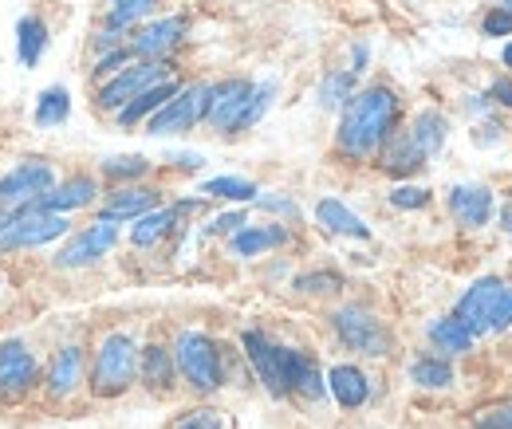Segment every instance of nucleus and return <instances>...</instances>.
<instances>
[{
    "label": "nucleus",
    "mask_w": 512,
    "mask_h": 429,
    "mask_svg": "<svg viewBox=\"0 0 512 429\" xmlns=\"http://www.w3.org/2000/svg\"><path fill=\"white\" fill-rule=\"evenodd\" d=\"M398 126V95L390 87H367L355 91L343 103V119H339V134H335V150L351 162H371L379 158L386 138Z\"/></svg>",
    "instance_id": "1"
},
{
    "label": "nucleus",
    "mask_w": 512,
    "mask_h": 429,
    "mask_svg": "<svg viewBox=\"0 0 512 429\" xmlns=\"http://www.w3.org/2000/svg\"><path fill=\"white\" fill-rule=\"evenodd\" d=\"M134 374H138V347H134V339L123 335V331L107 335V339L99 343V351H95L91 394H95V398H119L123 390H130Z\"/></svg>",
    "instance_id": "2"
},
{
    "label": "nucleus",
    "mask_w": 512,
    "mask_h": 429,
    "mask_svg": "<svg viewBox=\"0 0 512 429\" xmlns=\"http://www.w3.org/2000/svg\"><path fill=\"white\" fill-rule=\"evenodd\" d=\"M174 367L182 370V378L190 382L197 394H213L225 378L221 370V351L209 335L201 331H182L178 343H174Z\"/></svg>",
    "instance_id": "3"
},
{
    "label": "nucleus",
    "mask_w": 512,
    "mask_h": 429,
    "mask_svg": "<svg viewBox=\"0 0 512 429\" xmlns=\"http://www.w3.org/2000/svg\"><path fill=\"white\" fill-rule=\"evenodd\" d=\"M67 217L64 213H48L40 205H28L12 217H0V252H16V248H40L56 237H64Z\"/></svg>",
    "instance_id": "4"
},
{
    "label": "nucleus",
    "mask_w": 512,
    "mask_h": 429,
    "mask_svg": "<svg viewBox=\"0 0 512 429\" xmlns=\"http://www.w3.org/2000/svg\"><path fill=\"white\" fill-rule=\"evenodd\" d=\"M331 327H335V335L343 339V347H351V351H359V355H371V359H383L390 355V331L383 327V319L375 315V311H367V307L351 304V307H339L335 315H331Z\"/></svg>",
    "instance_id": "5"
},
{
    "label": "nucleus",
    "mask_w": 512,
    "mask_h": 429,
    "mask_svg": "<svg viewBox=\"0 0 512 429\" xmlns=\"http://www.w3.org/2000/svg\"><path fill=\"white\" fill-rule=\"evenodd\" d=\"M52 185H56V170L48 162H40V158L20 162L16 170H8L0 178V217H12L20 209L36 205Z\"/></svg>",
    "instance_id": "6"
},
{
    "label": "nucleus",
    "mask_w": 512,
    "mask_h": 429,
    "mask_svg": "<svg viewBox=\"0 0 512 429\" xmlns=\"http://www.w3.org/2000/svg\"><path fill=\"white\" fill-rule=\"evenodd\" d=\"M162 79H170V67L166 60H138L123 67V71H115L103 87H99V107L103 111H123L130 99H138L146 87H154V83H162Z\"/></svg>",
    "instance_id": "7"
},
{
    "label": "nucleus",
    "mask_w": 512,
    "mask_h": 429,
    "mask_svg": "<svg viewBox=\"0 0 512 429\" xmlns=\"http://www.w3.org/2000/svg\"><path fill=\"white\" fill-rule=\"evenodd\" d=\"M205 95L209 87L205 83H190V87H178L174 99H166L150 119H146V130L150 134H186L193 126L205 119Z\"/></svg>",
    "instance_id": "8"
},
{
    "label": "nucleus",
    "mask_w": 512,
    "mask_h": 429,
    "mask_svg": "<svg viewBox=\"0 0 512 429\" xmlns=\"http://www.w3.org/2000/svg\"><path fill=\"white\" fill-rule=\"evenodd\" d=\"M241 347H245L256 378L264 382V390H268L272 398L292 394V390H288V347L272 343V339L260 335V331H245V335H241Z\"/></svg>",
    "instance_id": "9"
},
{
    "label": "nucleus",
    "mask_w": 512,
    "mask_h": 429,
    "mask_svg": "<svg viewBox=\"0 0 512 429\" xmlns=\"http://www.w3.org/2000/svg\"><path fill=\"white\" fill-rule=\"evenodd\" d=\"M36 378H40L36 355L20 339L0 343V402H20L36 386Z\"/></svg>",
    "instance_id": "10"
},
{
    "label": "nucleus",
    "mask_w": 512,
    "mask_h": 429,
    "mask_svg": "<svg viewBox=\"0 0 512 429\" xmlns=\"http://www.w3.org/2000/svg\"><path fill=\"white\" fill-rule=\"evenodd\" d=\"M186 32H190V24H186V16H162V20H150V24H142L134 36H130V56H138V60H166L182 40H186Z\"/></svg>",
    "instance_id": "11"
},
{
    "label": "nucleus",
    "mask_w": 512,
    "mask_h": 429,
    "mask_svg": "<svg viewBox=\"0 0 512 429\" xmlns=\"http://www.w3.org/2000/svg\"><path fill=\"white\" fill-rule=\"evenodd\" d=\"M509 284L505 280H497V276H485V280H477L461 300L453 307V319L477 339V335H489V315H493V307L501 300V292H505Z\"/></svg>",
    "instance_id": "12"
},
{
    "label": "nucleus",
    "mask_w": 512,
    "mask_h": 429,
    "mask_svg": "<svg viewBox=\"0 0 512 429\" xmlns=\"http://www.w3.org/2000/svg\"><path fill=\"white\" fill-rule=\"evenodd\" d=\"M119 241V229H115V221H95V225H87L79 237H71L64 248H60V256H56V268H87V264H95V260H103L111 248Z\"/></svg>",
    "instance_id": "13"
},
{
    "label": "nucleus",
    "mask_w": 512,
    "mask_h": 429,
    "mask_svg": "<svg viewBox=\"0 0 512 429\" xmlns=\"http://www.w3.org/2000/svg\"><path fill=\"white\" fill-rule=\"evenodd\" d=\"M249 91H253L249 79H221V83H213L209 95H205V123H213L217 130L233 134V123H237Z\"/></svg>",
    "instance_id": "14"
},
{
    "label": "nucleus",
    "mask_w": 512,
    "mask_h": 429,
    "mask_svg": "<svg viewBox=\"0 0 512 429\" xmlns=\"http://www.w3.org/2000/svg\"><path fill=\"white\" fill-rule=\"evenodd\" d=\"M497 197L489 185H453L449 189V213L461 229H485L493 221Z\"/></svg>",
    "instance_id": "15"
},
{
    "label": "nucleus",
    "mask_w": 512,
    "mask_h": 429,
    "mask_svg": "<svg viewBox=\"0 0 512 429\" xmlns=\"http://www.w3.org/2000/svg\"><path fill=\"white\" fill-rule=\"evenodd\" d=\"M162 193L150 185H123L103 201V221H138L142 213L158 209Z\"/></svg>",
    "instance_id": "16"
},
{
    "label": "nucleus",
    "mask_w": 512,
    "mask_h": 429,
    "mask_svg": "<svg viewBox=\"0 0 512 429\" xmlns=\"http://www.w3.org/2000/svg\"><path fill=\"white\" fill-rule=\"evenodd\" d=\"M327 390H331V398L343 406V410H359L367 398H371V382H367V374L359 367H351V363H339V367L327 370Z\"/></svg>",
    "instance_id": "17"
},
{
    "label": "nucleus",
    "mask_w": 512,
    "mask_h": 429,
    "mask_svg": "<svg viewBox=\"0 0 512 429\" xmlns=\"http://www.w3.org/2000/svg\"><path fill=\"white\" fill-rule=\"evenodd\" d=\"M95 197H99V182L87 178V174H79V178H71V182H64V185H52L36 205L48 209V213H71V209L91 205Z\"/></svg>",
    "instance_id": "18"
},
{
    "label": "nucleus",
    "mask_w": 512,
    "mask_h": 429,
    "mask_svg": "<svg viewBox=\"0 0 512 429\" xmlns=\"http://www.w3.org/2000/svg\"><path fill=\"white\" fill-rule=\"evenodd\" d=\"M83 382V351L79 347H60L56 359H52V370H48V394L56 402L71 398Z\"/></svg>",
    "instance_id": "19"
},
{
    "label": "nucleus",
    "mask_w": 512,
    "mask_h": 429,
    "mask_svg": "<svg viewBox=\"0 0 512 429\" xmlns=\"http://www.w3.org/2000/svg\"><path fill=\"white\" fill-rule=\"evenodd\" d=\"M316 221H320L327 233H335V237H355V241H367L371 237V229H367V221L359 217V213H351L343 201H335V197H323L320 205H316Z\"/></svg>",
    "instance_id": "20"
},
{
    "label": "nucleus",
    "mask_w": 512,
    "mask_h": 429,
    "mask_svg": "<svg viewBox=\"0 0 512 429\" xmlns=\"http://www.w3.org/2000/svg\"><path fill=\"white\" fill-rule=\"evenodd\" d=\"M288 390H292V394H304V398H312V402L327 394V382H323L316 359L304 355V351H296V347H288Z\"/></svg>",
    "instance_id": "21"
},
{
    "label": "nucleus",
    "mask_w": 512,
    "mask_h": 429,
    "mask_svg": "<svg viewBox=\"0 0 512 429\" xmlns=\"http://www.w3.org/2000/svg\"><path fill=\"white\" fill-rule=\"evenodd\" d=\"M379 154H383V170L398 174V178H406V174H414V170H422V166H426V158H422V150L414 146L410 130H398V134H390V138H386V146L379 150Z\"/></svg>",
    "instance_id": "22"
},
{
    "label": "nucleus",
    "mask_w": 512,
    "mask_h": 429,
    "mask_svg": "<svg viewBox=\"0 0 512 429\" xmlns=\"http://www.w3.org/2000/svg\"><path fill=\"white\" fill-rule=\"evenodd\" d=\"M284 241H288V229H280V225H245L229 237V248H233V256H260L268 248H280Z\"/></svg>",
    "instance_id": "23"
},
{
    "label": "nucleus",
    "mask_w": 512,
    "mask_h": 429,
    "mask_svg": "<svg viewBox=\"0 0 512 429\" xmlns=\"http://www.w3.org/2000/svg\"><path fill=\"white\" fill-rule=\"evenodd\" d=\"M178 95V83L174 79H162V83H154V87H146L138 99H130L127 107L119 111V123L123 126H138L142 119H150L166 99H174Z\"/></svg>",
    "instance_id": "24"
},
{
    "label": "nucleus",
    "mask_w": 512,
    "mask_h": 429,
    "mask_svg": "<svg viewBox=\"0 0 512 429\" xmlns=\"http://www.w3.org/2000/svg\"><path fill=\"white\" fill-rule=\"evenodd\" d=\"M44 52H48V24L40 16H20V24H16V56H20V63L36 67Z\"/></svg>",
    "instance_id": "25"
},
{
    "label": "nucleus",
    "mask_w": 512,
    "mask_h": 429,
    "mask_svg": "<svg viewBox=\"0 0 512 429\" xmlns=\"http://www.w3.org/2000/svg\"><path fill=\"white\" fill-rule=\"evenodd\" d=\"M178 213H182V209H150V213H142L138 225L130 229V241L138 248H154L158 241L170 237V229L178 225Z\"/></svg>",
    "instance_id": "26"
},
{
    "label": "nucleus",
    "mask_w": 512,
    "mask_h": 429,
    "mask_svg": "<svg viewBox=\"0 0 512 429\" xmlns=\"http://www.w3.org/2000/svg\"><path fill=\"white\" fill-rule=\"evenodd\" d=\"M138 367H142V382L150 390H170L174 386V351L150 343L146 351H138Z\"/></svg>",
    "instance_id": "27"
},
{
    "label": "nucleus",
    "mask_w": 512,
    "mask_h": 429,
    "mask_svg": "<svg viewBox=\"0 0 512 429\" xmlns=\"http://www.w3.org/2000/svg\"><path fill=\"white\" fill-rule=\"evenodd\" d=\"M446 134H449V123L438 111H418L414 123H410V138L422 150V158H434L446 146Z\"/></svg>",
    "instance_id": "28"
},
{
    "label": "nucleus",
    "mask_w": 512,
    "mask_h": 429,
    "mask_svg": "<svg viewBox=\"0 0 512 429\" xmlns=\"http://www.w3.org/2000/svg\"><path fill=\"white\" fill-rule=\"evenodd\" d=\"M430 343H434L442 355H469V351H473V335H469L453 315L430 323Z\"/></svg>",
    "instance_id": "29"
},
{
    "label": "nucleus",
    "mask_w": 512,
    "mask_h": 429,
    "mask_svg": "<svg viewBox=\"0 0 512 429\" xmlns=\"http://www.w3.org/2000/svg\"><path fill=\"white\" fill-rule=\"evenodd\" d=\"M410 378H414L418 386H426V390H446L449 382H453V367H449V359H438V355H422V359H414V367H410Z\"/></svg>",
    "instance_id": "30"
},
{
    "label": "nucleus",
    "mask_w": 512,
    "mask_h": 429,
    "mask_svg": "<svg viewBox=\"0 0 512 429\" xmlns=\"http://www.w3.org/2000/svg\"><path fill=\"white\" fill-rule=\"evenodd\" d=\"M272 95H276V83H272V79H268V83H253V91H249V99H245V107H241V115H237V123H233V134L260 123L264 111L272 107Z\"/></svg>",
    "instance_id": "31"
},
{
    "label": "nucleus",
    "mask_w": 512,
    "mask_h": 429,
    "mask_svg": "<svg viewBox=\"0 0 512 429\" xmlns=\"http://www.w3.org/2000/svg\"><path fill=\"white\" fill-rule=\"evenodd\" d=\"M67 115H71V95H67V87H48V91L40 95V103H36V126H60V123H67Z\"/></svg>",
    "instance_id": "32"
},
{
    "label": "nucleus",
    "mask_w": 512,
    "mask_h": 429,
    "mask_svg": "<svg viewBox=\"0 0 512 429\" xmlns=\"http://www.w3.org/2000/svg\"><path fill=\"white\" fill-rule=\"evenodd\" d=\"M355 95V71H331L320 87V107H343Z\"/></svg>",
    "instance_id": "33"
},
{
    "label": "nucleus",
    "mask_w": 512,
    "mask_h": 429,
    "mask_svg": "<svg viewBox=\"0 0 512 429\" xmlns=\"http://www.w3.org/2000/svg\"><path fill=\"white\" fill-rule=\"evenodd\" d=\"M201 193L205 197H225V201H256L260 189L253 182H245V178H209L201 185Z\"/></svg>",
    "instance_id": "34"
},
{
    "label": "nucleus",
    "mask_w": 512,
    "mask_h": 429,
    "mask_svg": "<svg viewBox=\"0 0 512 429\" xmlns=\"http://www.w3.org/2000/svg\"><path fill=\"white\" fill-rule=\"evenodd\" d=\"M103 174L111 182H134V178H146L150 174V162L142 154H123V158H107L103 162Z\"/></svg>",
    "instance_id": "35"
},
{
    "label": "nucleus",
    "mask_w": 512,
    "mask_h": 429,
    "mask_svg": "<svg viewBox=\"0 0 512 429\" xmlns=\"http://www.w3.org/2000/svg\"><path fill=\"white\" fill-rule=\"evenodd\" d=\"M390 205L394 209H426L430 205V189H422V185H398L390 193Z\"/></svg>",
    "instance_id": "36"
},
{
    "label": "nucleus",
    "mask_w": 512,
    "mask_h": 429,
    "mask_svg": "<svg viewBox=\"0 0 512 429\" xmlns=\"http://www.w3.org/2000/svg\"><path fill=\"white\" fill-rule=\"evenodd\" d=\"M473 426L477 429H512V402L493 406V410H481V414L473 418Z\"/></svg>",
    "instance_id": "37"
},
{
    "label": "nucleus",
    "mask_w": 512,
    "mask_h": 429,
    "mask_svg": "<svg viewBox=\"0 0 512 429\" xmlns=\"http://www.w3.org/2000/svg\"><path fill=\"white\" fill-rule=\"evenodd\" d=\"M174 429H225V422L217 410H190L186 418L174 422Z\"/></svg>",
    "instance_id": "38"
},
{
    "label": "nucleus",
    "mask_w": 512,
    "mask_h": 429,
    "mask_svg": "<svg viewBox=\"0 0 512 429\" xmlns=\"http://www.w3.org/2000/svg\"><path fill=\"white\" fill-rule=\"evenodd\" d=\"M481 32L485 36H493V40H501V36H512V12H505L501 4L481 20Z\"/></svg>",
    "instance_id": "39"
},
{
    "label": "nucleus",
    "mask_w": 512,
    "mask_h": 429,
    "mask_svg": "<svg viewBox=\"0 0 512 429\" xmlns=\"http://www.w3.org/2000/svg\"><path fill=\"white\" fill-rule=\"evenodd\" d=\"M509 327H512V288H505L497 307H493V315H489V331H509Z\"/></svg>",
    "instance_id": "40"
},
{
    "label": "nucleus",
    "mask_w": 512,
    "mask_h": 429,
    "mask_svg": "<svg viewBox=\"0 0 512 429\" xmlns=\"http://www.w3.org/2000/svg\"><path fill=\"white\" fill-rule=\"evenodd\" d=\"M339 284H343V280H339L335 272H320V276H300V280H296V288H300V292H335Z\"/></svg>",
    "instance_id": "41"
},
{
    "label": "nucleus",
    "mask_w": 512,
    "mask_h": 429,
    "mask_svg": "<svg viewBox=\"0 0 512 429\" xmlns=\"http://www.w3.org/2000/svg\"><path fill=\"white\" fill-rule=\"evenodd\" d=\"M130 60H134V56H130V48L123 44V48H115L111 56H103V60H99L95 75H115V71H123V67H127Z\"/></svg>",
    "instance_id": "42"
},
{
    "label": "nucleus",
    "mask_w": 512,
    "mask_h": 429,
    "mask_svg": "<svg viewBox=\"0 0 512 429\" xmlns=\"http://www.w3.org/2000/svg\"><path fill=\"white\" fill-rule=\"evenodd\" d=\"M245 225H249V221H245V213H225V217H217V221L209 225V233H229V237H233V233H237V229H245Z\"/></svg>",
    "instance_id": "43"
},
{
    "label": "nucleus",
    "mask_w": 512,
    "mask_h": 429,
    "mask_svg": "<svg viewBox=\"0 0 512 429\" xmlns=\"http://www.w3.org/2000/svg\"><path fill=\"white\" fill-rule=\"evenodd\" d=\"M489 103H493V107H509L512 111V83L509 79H497V83L489 87Z\"/></svg>",
    "instance_id": "44"
},
{
    "label": "nucleus",
    "mask_w": 512,
    "mask_h": 429,
    "mask_svg": "<svg viewBox=\"0 0 512 429\" xmlns=\"http://www.w3.org/2000/svg\"><path fill=\"white\" fill-rule=\"evenodd\" d=\"M256 201H260L264 209H272V213H284V217H296V213H300V209H296L292 201H284V197H256Z\"/></svg>",
    "instance_id": "45"
},
{
    "label": "nucleus",
    "mask_w": 512,
    "mask_h": 429,
    "mask_svg": "<svg viewBox=\"0 0 512 429\" xmlns=\"http://www.w3.org/2000/svg\"><path fill=\"white\" fill-rule=\"evenodd\" d=\"M501 229H505V233L512 237V197L505 201V209H501Z\"/></svg>",
    "instance_id": "46"
},
{
    "label": "nucleus",
    "mask_w": 512,
    "mask_h": 429,
    "mask_svg": "<svg viewBox=\"0 0 512 429\" xmlns=\"http://www.w3.org/2000/svg\"><path fill=\"white\" fill-rule=\"evenodd\" d=\"M174 162H178V166H186V170H197V166H201V158H197V154H178Z\"/></svg>",
    "instance_id": "47"
},
{
    "label": "nucleus",
    "mask_w": 512,
    "mask_h": 429,
    "mask_svg": "<svg viewBox=\"0 0 512 429\" xmlns=\"http://www.w3.org/2000/svg\"><path fill=\"white\" fill-rule=\"evenodd\" d=\"M501 60H505V67H512V44H505V52H501Z\"/></svg>",
    "instance_id": "48"
},
{
    "label": "nucleus",
    "mask_w": 512,
    "mask_h": 429,
    "mask_svg": "<svg viewBox=\"0 0 512 429\" xmlns=\"http://www.w3.org/2000/svg\"><path fill=\"white\" fill-rule=\"evenodd\" d=\"M501 8H505V12H512V0H501Z\"/></svg>",
    "instance_id": "49"
}]
</instances>
